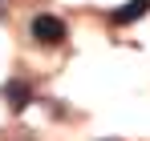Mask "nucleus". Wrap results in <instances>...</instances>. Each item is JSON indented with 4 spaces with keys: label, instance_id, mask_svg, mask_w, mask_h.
I'll use <instances>...</instances> for the list:
<instances>
[{
    "label": "nucleus",
    "instance_id": "3",
    "mask_svg": "<svg viewBox=\"0 0 150 141\" xmlns=\"http://www.w3.org/2000/svg\"><path fill=\"white\" fill-rule=\"evenodd\" d=\"M146 8H150V0H126L118 12H110V20L114 24H134V20L146 16Z\"/></svg>",
    "mask_w": 150,
    "mask_h": 141
},
{
    "label": "nucleus",
    "instance_id": "2",
    "mask_svg": "<svg viewBox=\"0 0 150 141\" xmlns=\"http://www.w3.org/2000/svg\"><path fill=\"white\" fill-rule=\"evenodd\" d=\"M4 101H8V109L21 113L28 101H33V85H28V81H8V85H4Z\"/></svg>",
    "mask_w": 150,
    "mask_h": 141
},
{
    "label": "nucleus",
    "instance_id": "1",
    "mask_svg": "<svg viewBox=\"0 0 150 141\" xmlns=\"http://www.w3.org/2000/svg\"><path fill=\"white\" fill-rule=\"evenodd\" d=\"M69 36V28L61 16H49V12H41V16H33V40H41V45H61Z\"/></svg>",
    "mask_w": 150,
    "mask_h": 141
}]
</instances>
